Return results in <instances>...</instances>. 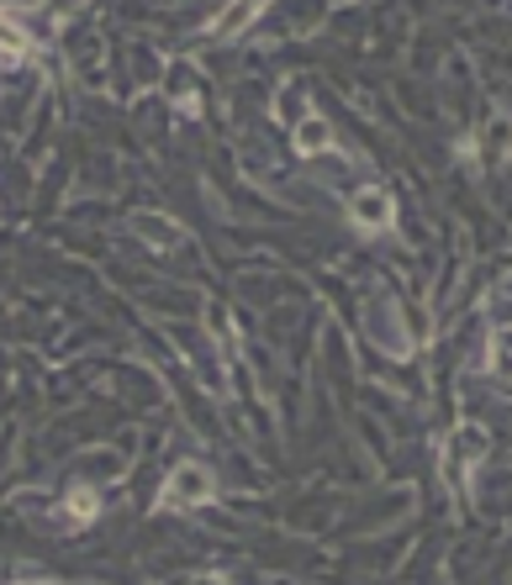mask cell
I'll list each match as a JSON object with an SVG mask.
<instances>
[{"mask_svg":"<svg viewBox=\"0 0 512 585\" xmlns=\"http://www.w3.org/2000/svg\"><path fill=\"white\" fill-rule=\"evenodd\" d=\"M207 496H211V475L201 465H181L170 480H164V491H159V501H164V506H175V512L201 506Z\"/></svg>","mask_w":512,"mask_h":585,"instance_id":"obj_1","label":"cell"},{"mask_svg":"<svg viewBox=\"0 0 512 585\" xmlns=\"http://www.w3.org/2000/svg\"><path fill=\"white\" fill-rule=\"evenodd\" d=\"M254 11H259V0H233V5L211 22V37H238V32L248 27V16H254Z\"/></svg>","mask_w":512,"mask_h":585,"instance_id":"obj_2","label":"cell"},{"mask_svg":"<svg viewBox=\"0 0 512 585\" xmlns=\"http://www.w3.org/2000/svg\"><path fill=\"white\" fill-rule=\"evenodd\" d=\"M354 217H360L364 227H386V222H392V201H386L381 190H364L360 201H354Z\"/></svg>","mask_w":512,"mask_h":585,"instance_id":"obj_3","label":"cell"},{"mask_svg":"<svg viewBox=\"0 0 512 585\" xmlns=\"http://www.w3.org/2000/svg\"><path fill=\"white\" fill-rule=\"evenodd\" d=\"M69 517H74V523H80V517L91 523L95 517V491H74V496H69Z\"/></svg>","mask_w":512,"mask_h":585,"instance_id":"obj_4","label":"cell"},{"mask_svg":"<svg viewBox=\"0 0 512 585\" xmlns=\"http://www.w3.org/2000/svg\"><path fill=\"white\" fill-rule=\"evenodd\" d=\"M512 153V121H491V159Z\"/></svg>","mask_w":512,"mask_h":585,"instance_id":"obj_5","label":"cell"},{"mask_svg":"<svg viewBox=\"0 0 512 585\" xmlns=\"http://www.w3.org/2000/svg\"><path fill=\"white\" fill-rule=\"evenodd\" d=\"M497 364H502V370H512V332H502V338H497Z\"/></svg>","mask_w":512,"mask_h":585,"instance_id":"obj_6","label":"cell"}]
</instances>
